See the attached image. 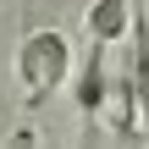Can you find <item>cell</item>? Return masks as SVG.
Listing matches in <instances>:
<instances>
[{"label": "cell", "instance_id": "6da1fadb", "mask_svg": "<svg viewBox=\"0 0 149 149\" xmlns=\"http://www.w3.org/2000/svg\"><path fill=\"white\" fill-rule=\"evenodd\" d=\"M72 72V44L61 28H33L22 44H17V83H22V100L28 111H39Z\"/></svg>", "mask_w": 149, "mask_h": 149}, {"label": "cell", "instance_id": "7a4b0ae2", "mask_svg": "<svg viewBox=\"0 0 149 149\" xmlns=\"http://www.w3.org/2000/svg\"><path fill=\"white\" fill-rule=\"evenodd\" d=\"M133 22H138V11H133V0H94L88 11H83V28H88V39L94 44H116V39H127L133 33Z\"/></svg>", "mask_w": 149, "mask_h": 149}, {"label": "cell", "instance_id": "3957f363", "mask_svg": "<svg viewBox=\"0 0 149 149\" xmlns=\"http://www.w3.org/2000/svg\"><path fill=\"white\" fill-rule=\"evenodd\" d=\"M133 83H127V94H133V116L149 127V17L138 11V22H133Z\"/></svg>", "mask_w": 149, "mask_h": 149}, {"label": "cell", "instance_id": "277c9868", "mask_svg": "<svg viewBox=\"0 0 149 149\" xmlns=\"http://www.w3.org/2000/svg\"><path fill=\"white\" fill-rule=\"evenodd\" d=\"M105 94H111V83H105V44H94L88 61H83V77H77V111L83 116H100Z\"/></svg>", "mask_w": 149, "mask_h": 149}]
</instances>
